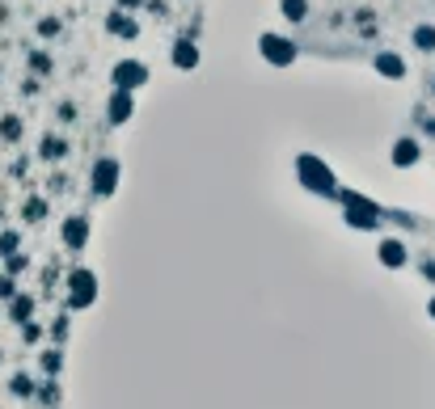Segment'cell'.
Returning <instances> with one entry per match:
<instances>
[{"instance_id": "obj_1", "label": "cell", "mask_w": 435, "mask_h": 409, "mask_svg": "<svg viewBox=\"0 0 435 409\" xmlns=\"http://www.w3.org/2000/svg\"><path fill=\"white\" fill-rule=\"evenodd\" d=\"M342 216H346V224L359 228V232H368V228L381 224V211H376V203H368L364 194H342Z\"/></svg>"}, {"instance_id": "obj_2", "label": "cell", "mask_w": 435, "mask_h": 409, "mask_svg": "<svg viewBox=\"0 0 435 409\" xmlns=\"http://www.w3.org/2000/svg\"><path fill=\"white\" fill-rule=\"evenodd\" d=\"M94 300H97L94 271H72L68 274V304H72V308H89Z\"/></svg>"}, {"instance_id": "obj_3", "label": "cell", "mask_w": 435, "mask_h": 409, "mask_svg": "<svg viewBox=\"0 0 435 409\" xmlns=\"http://www.w3.org/2000/svg\"><path fill=\"white\" fill-rule=\"evenodd\" d=\"M110 81H114V89L136 93L148 81V68L140 64V59H119V64H114V72H110Z\"/></svg>"}, {"instance_id": "obj_4", "label": "cell", "mask_w": 435, "mask_h": 409, "mask_svg": "<svg viewBox=\"0 0 435 409\" xmlns=\"http://www.w3.org/2000/svg\"><path fill=\"white\" fill-rule=\"evenodd\" d=\"M300 182L309 186V190H317V194H330L334 190V173L317 156H300Z\"/></svg>"}, {"instance_id": "obj_5", "label": "cell", "mask_w": 435, "mask_h": 409, "mask_svg": "<svg viewBox=\"0 0 435 409\" xmlns=\"http://www.w3.org/2000/svg\"><path fill=\"white\" fill-rule=\"evenodd\" d=\"M119 190V161L114 156H101L94 165V194L97 198H110Z\"/></svg>"}, {"instance_id": "obj_6", "label": "cell", "mask_w": 435, "mask_h": 409, "mask_svg": "<svg viewBox=\"0 0 435 409\" xmlns=\"http://www.w3.org/2000/svg\"><path fill=\"white\" fill-rule=\"evenodd\" d=\"M262 59L266 64H275V68H288L291 59H296V46L288 43V39H275V34H262Z\"/></svg>"}, {"instance_id": "obj_7", "label": "cell", "mask_w": 435, "mask_h": 409, "mask_svg": "<svg viewBox=\"0 0 435 409\" xmlns=\"http://www.w3.org/2000/svg\"><path fill=\"white\" fill-rule=\"evenodd\" d=\"M131 110H136V97H131V93H123V89L110 93V101H106V118H110L114 127H123V123L131 118Z\"/></svg>"}, {"instance_id": "obj_8", "label": "cell", "mask_w": 435, "mask_h": 409, "mask_svg": "<svg viewBox=\"0 0 435 409\" xmlns=\"http://www.w3.org/2000/svg\"><path fill=\"white\" fill-rule=\"evenodd\" d=\"M85 241H89V220H85V216L64 220V245H68V249H85Z\"/></svg>"}, {"instance_id": "obj_9", "label": "cell", "mask_w": 435, "mask_h": 409, "mask_svg": "<svg viewBox=\"0 0 435 409\" xmlns=\"http://www.w3.org/2000/svg\"><path fill=\"white\" fill-rule=\"evenodd\" d=\"M419 156H423L419 139H397V143H393V165H397V169H410V165H419Z\"/></svg>"}, {"instance_id": "obj_10", "label": "cell", "mask_w": 435, "mask_h": 409, "mask_svg": "<svg viewBox=\"0 0 435 409\" xmlns=\"http://www.w3.org/2000/svg\"><path fill=\"white\" fill-rule=\"evenodd\" d=\"M381 262H385L389 271H401V266L410 262V253H406V245H401V241H393V236H389V241H381Z\"/></svg>"}, {"instance_id": "obj_11", "label": "cell", "mask_w": 435, "mask_h": 409, "mask_svg": "<svg viewBox=\"0 0 435 409\" xmlns=\"http://www.w3.org/2000/svg\"><path fill=\"white\" fill-rule=\"evenodd\" d=\"M376 72H381V76H389V81H401V76H406V64H401V55L381 51V55H376Z\"/></svg>"}, {"instance_id": "obj_12", "label": "cell", "mask_w": 435, "mask_h": 409, "mask_svg": "<svg viewBox=\"0 0 435 409\" xmlns=\"http://www.w3.org/2000/svg\"><path fill=\"white\" fill-rule=\"evenodd\" d=\"M174 64H178L182 72H191L194 64H199V46L186 43V39H182V43H174Z\"/></svg>"}, {"instance_id": "obj_13", "label": "cell", "mask_w": 435, "mask_h": 409, "mask_svg": "<svg viewBox=\"0 0 435 409\" xmlns=\"http://www.w3.org/2000/svg\"><path fill=\"white\" fill-rule=\"evenodd\" d=\"M110 34H119V39H136V21L123 17V13H114V17H110Z\"/></svg>"}, {"instance_id": "obj_14", "label": "cell", "mask_w": 435, "mask_h": 409, "mask_svg": "<svg viewBox=\"0 0 435 409\" xmlns=\"http://www.w3.org/2000/svg\"><path fill=\"white\" fill-rule=\"evenodd\" d=\"M30 313H34V300H30V296H17V300H13V308H9V317L21 320V325L30 320Z\"/></svg>"}, {"instance_id": "obj_15", "label": "cell", "mask_w": 435, "mask_h": 409, "mask_svg": "<svg viewBox=\"0 0 435 409\" xmlns=\"http://www.w3.org/2000/svg\"><path fill=\"white\" fill-rule=\"evenodd\" d=\"M414 46L419 51H435V26H419L414 30Z\"/></svg>"}, {"instance_id": "obj_16", "label": "cell", "mask_w": 435, "mask_h": 409, "mask_svg": "<svg viewBox=\"0 0 435 409\" xmlns=\"http://www.w3.org/2000/svg\"><path fill=\"white\" fill-rule=\"evenodd\" d=\"M304 13H309V4H304V0H284V17H291V21H300Z\"/></svg>"}, {"instance_id": "obj_17", "label": "cell", "mask_w": 435, "mask_h": 409, "mask_svg": "<svg viewBox=\"0 0 435 409\" xmlns=\"http://www.w3.org/2000/svg\"><path fill=\"white\" fill-rule=\"evenodd\" d=\"M59 363H64L59 350H47V355H43V371H59Z\"/></svg>"}, {"instance_id": "obj_18", "label": "cell", "mask_w": 435, "mask_h": 409, "mask_svg": "<svg viewBox=\"0 0 435 409\" xmlns=\"http://www.w3.org/2000/svg\"><path fill=\"white\" fill-rule=\"evenodd\" d=\"M13 249H17V232H4L0 236V253H13Z\"/></svg>"}, {"instance_id": "obj_19", "label": "cell", "mask_w": 435, "mask_h": 409, "mask_svg": "<svg viewBox=\"0 0 435 409\" xmlns=\"http://www.w3.org/2000/svg\"><path fill=\"white\" fill-rule=\"evenodd\" d=\"M43 211H47L43 203H30V207H26V220H43Z\"/></svg>"}, {"instance_id": "obj_20", "label": "cell", "mask_w": 435, "mask_h": 409, "mask_svg": "<svg viewBox=\"0 0 435 409\" xmlns=\"http://www.w3.org/2000/svg\"><path fill=\"white\" fill-rule=\"evenodd\" d=\"M39 338H43V329L34 320H26V342H39Z\"/></svg>"}, {"instance_id": "obj_21", "label": "cell", "mask_w": 435, "mask_h": 409, "mask_svg": "<svg viewBox=\"0 0 435 409\" xmlns=\"http://www.w3.org/2000/svg\"><path fill=\"white\" fill-rule=\"evenodd\" d=\"M13 393H17V397H26V393H30V380H26V375H17V380H13Z\"/></svg>"}, {"instance_id": "obj_22", "label": "cell", "mask_w": 435, "mask_h": 409, "mask_svg": "<svg viewBox=\"0 0 435 409\" xmlns=\"http://www.w3.org/2000/svg\"><path fill=\"white\" fill-rule=\"evenodd\" d=\"M17 131H21V127H17V118H4V136L17 139Z\"/></svg>"}, {"instance_id": "obj_23", "label": "cell", "mask_w": 435, "mask_h": 409, "mask_svg": "<svg viewBox=\"0 0 435 409\" xmlns=\"http://www.w3.org/2000/svg\"><path fill=\"white\" fill-rule=\"evenodd\" d=\"M0 296H4V300L13 296V278H0Z\"/></svg>"}, {"instance_id": "obj_24", "label": "cell", "mask_w": 435, "mask_h": 409, "mask_svg": "<svg viewBox=\"0 0 435 409\" xmlns=\"http://www.w3.org/2000/svg\"><path fill=\"white\" fill-rule=\"evenodd\" d=\"M431 317H435V300H431Z\"/></svg>"}]
</instances>
